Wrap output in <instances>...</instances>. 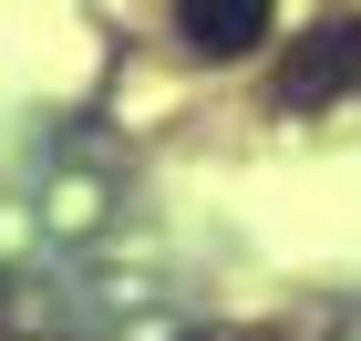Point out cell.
Masks as SVG:
<instances>
[{
	"mask_svg": "<svg viewBox=\"0 0 361 341\" xmlns=\"http://www.w3.org/2000/svg\"><path fill=\"white\" fill-rule=\"evenodd\" d=\"M331 93H361V21H320L279 62V104H331Z\"/></svg>",
	"mask_w": 361,
	"mask_h": 341,
	"instance_id": "obj_1",
	"label": "cell"
},
{
	"mask_svg": "<svg viewBox=\"0 0 361 341\" xmlns=\"http://www.w3.org/2000/svg\"><path fill=\"white\" fill-rule=\"evenodd\" d=\"M269 21H279V0H176V31H186L196 62H238V52H258V42H269Z\"/></svg>",
	"mask_w": 361,
	"mask_h": 341,
	"instance_id": "obj_2",
	"label": "cell"
},
{
	"mask_svg": "<svg viewBox=\"0 0 361 341\" xmlns=\"http://www.w3.org/2000/svg\"><path fill=\"white\" fill-rule=\"evenodd\" d=\"M341 341H361V321H351V331H341Z\"/></svg>",
	"mask_w": 361,
	"mask_h": 341,
	"instance_id": "obj_3",
	"label": "cell"
}]
</instances>
